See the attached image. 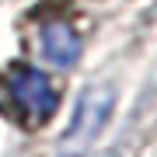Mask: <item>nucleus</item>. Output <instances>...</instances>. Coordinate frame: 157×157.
<instances>
[{"label":"nucleus","mask_w":157,"mask_h":157,"mask_svg":"<svg viewBox=\"0 0 157 157\" xmlns=\"http://www.w3.org/2000/svg\"><path fill=\"white\" fill-rule=\"evenodd\" d=\"M67 157H84V154H67Z\"/></svg>","instance_id":"4"},{"label":"nucleus","mask_w":157,"mask_h":157,"mask_svg":"<svg viewBox=\"0 0 157 157\" xmlns=\"http://www.w3.org/2000/svg\"><path fill=\"white\" fill-rule=\"evenodd\" d=\"M7 91H11V101L17 105V112L25 115V122L42 126L56 115L59 108V91L39 67H14L11 77H7Z\"/></svg>","instance_id":"1"},{"label":"nucleus","mask_w":157,"mask_h":157,"mask_svg":"<svg viewBox=\"0 0 157 157\" xmlns=\"http://www.w3.org/2000/svg\"><path fill=\"white\" fill-rule=\"evenodd\" d=\"M42 56L49 63H56V67H63V70L77 67V59H80V35H77V28L70 21H63V17L45 21L42 25Z\"/></svg>","instance_id":"3"},{"label":"nucleus","mask_w":157,"mask_h":157,"mask_svg":"<svg viewBox=\"0 0 157 157\" xmlns=\"http://www.w3.org/2000/svg\"><path fill=\"white\" fill-rule=\"evenodd\" d=\"M112 108H115V87L112 84H91V87H84L80 98H77V108H73L70 129H67V143L87 147L101 129H105V122L112 119Z\"/></svg>","instance_id":"2"}]
</instances>
